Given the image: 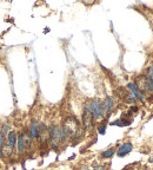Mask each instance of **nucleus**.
Instances as JSON below:
<instances>
[{
  "instance_id": "nucleus-9",
  "label": "nucleus",
  "mask_w": 153,
  "mask_h": 170,
  "mask_svg": "<svg viewBox=\"0 0 153 170\" xmlns=\"http://www.w3.org/2000/svg\"><path fill=\"white\" fill-rule=\"evenodd\" d=\"M130 124H131V121L127 118H124V117L110 123V125H117V127H128Z\"/></svg>"
},
{
  "instance_id": "nucleus-15",
  "label": "nucleus",
  "mask_w": 153,
  "mask_h": 170,
  "mask_svg": "<svg viewBox=\"0 0 153 170\" xmlns=\"http://www.w3.org/2000/svg\"><path fill=\"white\" fill-rule=\"evenodd\" d=\"M5 136L0 132V157L2 156V150H4V146H5Z\"/></svg>"
},
{
  "instance_id": "nucleus-16",
  "label": "nucleus",
  "mask_w": 153,
  "mask_h": 170,
  "mask_svg": "<svg viewBox=\"0 0 153 170\" xmlns=\"http://www.w3.org/2000/svg\"><path fill=\"white\" fill-rule=\"evenodd\" d=\"M146 90L153 92V79H148L147 78V83H146Z\"/></svg>"
},
{
  "instance_id": "nucleus-18",
  "label": "nucleus",
  "mask_w": 153,
  "mask_h": 170,
  "mask_svg": "<svg viewBox=\"0 0 153 170\" xmlns=\"http://www.w3.org/2000/svg\"><path fill=\"white\" fill-rule=\"evenodd\" d=\"M94 170H107V168H106L105 165H98Z\"/></svg>"
},
{
  "instance_id": "nucleus-11",
  "label": "nucleus",
  "mask_w": 153,
  "mask_h": 170,
  "mask_svg": "<svg viewBox=\"0 0 153 170\" xmlns=\"http://www.w3.org/2000/svg\"><path fill=\"white\" fill-rule=\"evenodd\" d=\"M117 154V150H115V148H110V149H107V150H104L103 153H101V158H105V159H107V158H112L113 156Z\"/></svg>"
},
{
  "instance_id": "nucleus-5",
  "label": "nucleus",
  "mask_w": 153,
  "mask_h": 170,
  "mask_svg": "<svg viewBox=\"0 0 153 170\" xmlns=\"http://www.w3.org/2000/svg\"><path fill=\"white\" fill-rule=\"evenodd\" d=\"M132 149H133V144H132L131 142H125V143H123V144L118 148V150H117V156H119V157H125L126 155H128V154L132 151Z\"/></svg>"
},
{
  "instance_id": "nucleus-6",
  "label": "nucleus",
  "mask_w": 153,
  "mask_h": 170,
  "mask_svg": "<svg viewBox=\"0 0 153 170\" xmlns=\"http://www.w3.org/2000/svg\"><path fill=\"white\" fill-rule=\"evenodd\" d=\"M17 151H18L19 155H23L26 151V144H25V140H24V132H18Z\"/></svg>"
},
{
  "instance_id": "nucleus-12",
  "label": "nucleus",
  "mask_w": 153,
  "mask_h": 170,
  "mask_svg": "<svg viewBox=\"0 0 153 170\" xmlns=\"http://www.w3.org/2000/svg\"><path fill=\"white\" fill-rule=\"evenodd\" d=\"M106 127H107L106 122H101V123L98 125V134H99V135H105V132H106Z\"/></svg>"
},
{
  "instance_id": "nucleus-10",
  "label": "nucleus",
  "mask_w": 153,
  "mask_h": 170,
  "mask_svg": "<svg viewBox=\"0 0 153 170\" xmlns=\"http://www.w3.org/2000/svg\"><path fill=\"white\" fill-rule=\"evenodd\" d=\"M113 108H114V100L110 96H107L106 99H105V110H106V112L110 115L112 112V110H113ZM109 115H107V117H109Z\"/></svg>"
},
{
  "instance_id": "nucleus-4",
  "label": "nucleus",
  "mask_w": 153,
  "mask_h": 170,
  "mask_svg": "<svg viewBox=\"0 0 153 170\" xmlns=\"http://www.w3.org/2000/svg\"><path fill=\"white\" fill-rule=\"evenodd\" d=\"M94 117L92 116V113L90 112L88 110L84 109L83 112V125L85 130H92L94 127Z\"/></svg>"
},
{
  "instance_id": "nucleus-1",
  "label": "nucleus",
  "mask_w": 153,
  "mask_h": 170,
  "mask_svg": "<svg viewBox=\"0 0 153 170\" xmlns=\"http://www.w3.org/2000/svg\"><path fill=\"white\" fill-rule=\"evenodd\" d=\"M63 128H64V130H65L69 140H72L73 142L79 141L84 136L83 128L80 127V123L74 117H69L64 122Z\"/></svg>"
},
{
  "instance_id": "nucleus-3",
  "label": "nucleus",
  "mask_w": 153,
  "mask_h": 170,
  "mask_svg": "<svg viewBox=\"0 0 153 170\" xmlns=\"http://www.w3.org/2000/svg\"><path fill=\"white\" fill-rule=\"evenodd\" d=\"M86 110H88L92 113V116L94 117V119H103L106 115V110H105V104L99 100V99H92L88 103H86L85 108Z\"/></svg>"
},
{
  "instance_id": "nucleus-2",
  "label": "nucleus",
  "mask_w": 153,
  "mask_h": 170,
  "mask_svg": "<svg viewBox=\"0 0 153 170\" xmlns=\"http://www.w3.org/2000/svg\"><path fill=\"white\" fill-rule=\"evenodd\" d=\"M48 132H50V144H51V148L53 150H58V148L60 146V144L65 143V142L69 140L65 130L63 127H59V125H50L48 128Z\"/></svg>"
},
{
  "instance_id": "nucleus-17",
  "label": "nucleus",
  "mask_w": 153,
  "mask_h": 170,
  "mask_svg": "<svg viewBox=\"0 0 153 170\" xmlns=\"http://www.w3.org/2000/svg\"><path fill=\"white\" fill-rule=\"evenodd\" d=\"M146 77H147L148 79H153V65L147 69V76H146Z\"/></svg>"
},
{
  "instance_id": "nucleus-13",
  "label": "nucleus",
  "mask_w": 153,
  "mask_h": 170,
  "mask_svg": "<svg viewBox=\"0 0 153 170\" xmlns=\"http://www.w3.org/2000/svg\"><path fill=\"white\" fill-rule=\"evenodd\" d=\"M124 100H125L126 103H128V104H133V103H136V102H137V98H136L132 93H128L125 98H124Z\"/></svg>"
},
{
  "instance_id": "nucleus-19",
  "label": "nucleus",
  "mask_w": 153,
  "mask_h": 170,
  "mask_svg": "<svg viewBox=\"0 0 153 170\" xmlns=\"http://www.w3.org/2000/svg\"><path fill=\"white\" fill-rule=\"evenodd\" d=\"M131 110H132V111H138V108H137V106H132Z\"/></svg>"
},
{
  "instance_id": "nucleus-7",
  "label": "nucleus",
  "mask_w": 153,
  "mask_h": 170,
  "mask_svg": "<svg viewBox=\"0 0 153 170\" xmlns=\"http://www.w3.org/2000/svg\"><path fill=\"white\" fill-rule=\"evenodd\" d=\"M28 134H29L32 140H38V137H39V123L37 121L31 122V125H29V129H28Z\"/></svg>"
},
{
  "instance_id": "nucleus-14",
  "label": "nucleus",
  "mask_w": 153,
  "mask_h": 170,
  "mask_svg": "<svg viewBox=\"0 0 153 170\" xmlns=\"http://www.w3.org/2000/svg\"><path fill=\"white\" fill-rule=\"evenodd\" d=\"M11 131V125L10 124H4L2 127H1V134L4 135V136H7V134Z\"/></svg>"
},
{
  "instance_id": "nucleus-8",
  "label": "nucleus",
  "mask_w": 153,
  "mask_h": 170,
  "mask_svg": "<svg viewBox=\"0 0 153 170\" xmlns=\"http://www.w3.org/2000/svg\"><path fill=\"white\" fill-rule=\"evenodd\" d=\"M127 87L132 91V95H133L136 98L139 99L140 102H144V95L140 92L139 90H138V87L133 84V83H128V84H127Z\"/></svg>"
}]
</instances>
